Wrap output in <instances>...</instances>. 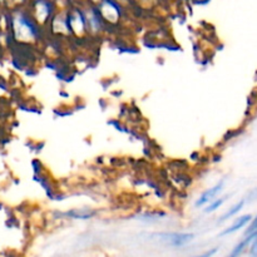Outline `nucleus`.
<instances>
[{
  "instance_id": "obj_1",
  "label": "nucleus",
  "mask_w": 257,
  "mask_h": 257,
  "mask_svg": "<svg viewBox=\"0 0 257 257\" xmlns=\"http://www.w3.org/2000/svg\"><path fill=\"white\" fill-rule=\"evenodd\" d=\"M158 237L168 245L183 246L192 241L195 235H192V233H161V235H158Z\"/></svg>"
},
{
  "instance_id": "obj_2",
  "label": "nucleus",
  "mask_w": 257,
  "mask_h": 257,
  "mask_svg": "<svg viewBox=\"0 0 257 257\" xmlns=\"http://www.w3.org/2000/svg\"><path fill=\"white\" fill-rule=\"evenodd\" d=\"M222 187H223V182H220L218 185H216L215 187L208 188V190L205 191V192L201 195V197L196 201V206L201 207V206L206 205L207 202H211V201H212L213 198H215L216 196L222 191Z\"/></svg>"
},
{
  "instance_id": "obj_3",
  "label": "nucleus",
  "mask_w": 257,
  "mask_h": 257,
  "mask_svg": "<svg viewBox=\"0 0 257 257\" xmlns=\"http://www.w3.org/2000/svg\"><path fill=\"white\" fill-rule=\"evenodd\" d=\"M17 22L18 23L15 24V32L18 33L20 39H27V38L34 37V29L30 25V23H28L27 20H22L20 18Z\"/></svg>"
},
{
  "instance_id": "obj_4",
  "label": "nucleus",
  "mask_w": 257,
  "mask_h": 257,
  "mask_svg": "<svg viewBox=\"0 0 257 257\" xmlns=\"http://www.w3.org/2000/svg\"><path fill=\"white\" fill-rule=\"evenodd\" d=\"M251 218H252V216H251V215H246V216H242V217L237 218V220H236L235 222H233V225L230 226V227H228V228H226V230L223 231V232L221 233V235L225 236V235H230V233H232V232H236V231H237V230L242 228L243 226L247 225V223L251 221Z\"/></svg>"
},
{
  "instance_id": "obj_5",
  "label": "nucleus",
  "mask_w": 257,
  "mask_h": 257,
  "mask_svg": "<svg viewBox=\"0 0 257 257\" xmlns=\"http://www.w3.org/2000/svg\"><path fill=\"white\" fill-rule=\"evenodd\" d=\"M255 238H256V231H255V232H252V233H251V235H248L247 237H246L245 240L242 241V242H241V243H238V245L236 246L235 248H233L232 253H231V256H230V257H237L238 255H240L241 252H242V250H243V248H245L246 246H248V243H250V242H252V241L255 240Z\"/></svg>"
},
{
  "instance_id": "obj_6",
  "label": "nucleus",
  "mask_w": 257,
  "mask_h": 257,
  "mask_svg": "<svg viewBox=\"0 0 257 257\" xmlns=\"http://www.w3.org/2000/svg\"><path fill=\"white\" fill-rule=\"evenodd\" d=\"M243 205H245V201H240V202H238L237 205H235V206H233V207H231L230 210H228L227 212H226L225 215H223L222 217H221V221H225V220H227V218H230V217H232V216H235L236 213H237L238 211H240L241 208L243 207Z\"/></svg>"
},
{
  "instance_id": "obj_7",
  "label": "nucleus",
  "mask_w": 257,
  "mask_h": 257,
  "mask_svg": "<svg viewBox=\"0 0 257 257\" xmlns=\"http://www.w3.org/2000/svg\"><path fill=\"white\" fill-rule=\"evenodd\" d=\"M223 202H225V198H217V200L213 201V202L206 208V212H213V211L217 210L218 207H221Z\"/></svg>"
},
{
  "instance_id": "obj_8",
  "label": "nucleus",
  "mask_w": 257,
  "mask_h": 257,
  "mask_svg": "<svg viewBox=\"0 0 257 257\" xmlns=\"http://www.w3.org/2000/svg\"><path fill=\"white\" fill-rule=\"evenodd\" d=\"M69 215L77 218H89L90 216H93V212H87V211H73V212H69Z\"/></svg>"
},
{
  "instance_id": "obj_9",
  "label": "nucleus",
  "mask_w": 257,
  "mask_h": 257,
  "mask_svg": "<svg viewBox=\"0 0 257 257\" xmlns=\"http://www.w3.org/2000/svg\"><path fill=\"white\" fill-rule=\"evenodd\" d=\"M216 252H217V248H212V250L207 251V252H203V253H201V255L195 256V257H212Z\"/></svg>"
},
{
  "instance_id": "obj_10",
  "label": "nucleus",
  "mask_w": 257,
  "mask_h": 257,
  "mask_svg": "<svg viewBox=\"0 0 257 257\" xmlns=\"http://www.w3.org/2000/svg\"><path fill=\"white\" fill-rule=\"evenodd\" d=\"M251 255H252V257H256V240L252 241V248H251Z\"/></svg>"
}]
</instances>
